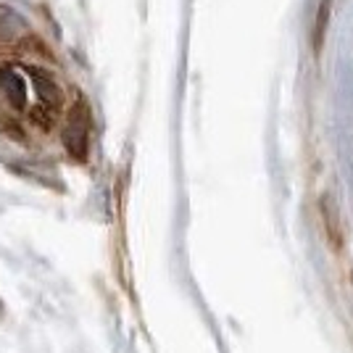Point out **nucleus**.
<instances>
[{
    "mask_svg": "<svg viewBox=\"0 0 353 353\" xmlns=\"http://www.w3.org/2000/svg\"><path fill=\"white\" fill-rule=\"evenodd\" d=\"M77 108L69 90L45 56H32L27 45L21 53L0 56V124L21 137L48 134L61 121H72Z\"/></svg>",
    "mask_w": 353,
    "mask_h": 353,
    "instance_id": "obj_1",
    "label": "nucleus"
},
{
    "mask_svg": "<svg viewBox=\"0 0 353 353\" xmlns=\"http://www.w3.org/2000/svg\"><path fill=\"white\" fill-rule=\"evenodd\" d=\"M322 216H324V227H327V237H330L332 248L340 250L343 248V224H340L338 203H335L332 195H324L322 198Z\"/></svg>",
    "mask_w": 353,
    "mask_h": 353,
    "instance_id": "obj_2",
    "label": "nucleus"
},
{
    "mask_svg": "<svg viewBox=\"0 0 353 353\" xmlns=\"http://www.w3.org/2000/svg\"><path fill=\"white\" fill-rule=\"evenodd\" d=\"M330 8H332V0H319V8H316V21H314V53L319 56L324 43V32H327V21H330Z\"/></svg>",
    "mask_w": 353,
    "mask_h": 353,
    "instance_id": "obj_3",
    "label": "nucleus"
}]
</instances>
